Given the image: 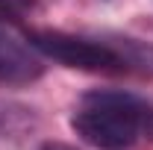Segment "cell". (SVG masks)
I'll use <instances>...</instances> for the list:
<instances>
[{
	"label": "cell",
	"instance_id": "1",
	"mask_svg": "<svg viewBox=\"0 0 153 150\" xmlns=\"http://www.w3.org/2000/svg\"><path fill=\"white\" fill-rule=\"evenodd\" d=\"M153 106L127 91L97 88L79 97L71 130L97 150H130L150 135Z\"/></svg>",
	"mask_w": 153,
	"mask_h": 150
},
{
	"label": "cell",
	"instance_id": "2",
	"mask_svg": "<svg viewBox=\"0 0 153 150\" xmlns=\"http://www.w3.org/2000/svg\"><path fill=\"white\" fill-rule=\"evenodd\" d=\"M41 56L91 74H153V47L135 38H94L62 30H27Z\"/></svg>",
	"mask_w": 153,
	"mask_h": 150
},
{
	"label": "cell",
	"instance_id": "3",
	"mask_svg": "<svg viewBox=\"0 0 153 150\" xmlns=\"http://www.w3.org/2000/svg\"><path fill=\"white\" fill-rule=\"evenodd\" d=\"M44 74V56L30 36L18 30V21L0 15V82L30 85Z\"/></svg>",
	"mask_w": 153,
	"mask_h": 150
},
{
	"label": "cell",
	"instance_id": "4",
	"mask_svg": "<svg viewBox=\"0 0 153 150\" xmlns=\"http://www.w3.org/2000/svg\"><path fill=\"white\" fill-rule=\"evenodd\" d=\"M41 150H74V147H68V144H59V141H47Z\"/></svg>",
	"mask_w": 153,
	"mask_h": 150
},
{
	"label": "cell",
	"instance_id": "5",
	"mask_svg": "<svg viewBox=\"0 0 153 150\" xmlns=\"http://www.w3.org/2000/svg\"><path fill=\"white\" fill-rule=\"evenodd\" d=\"M147 138H153V121H150V135H147Z\"/></svg>",
	"mask_w": 153,
	"mask_h": 150
}]
</instances>
